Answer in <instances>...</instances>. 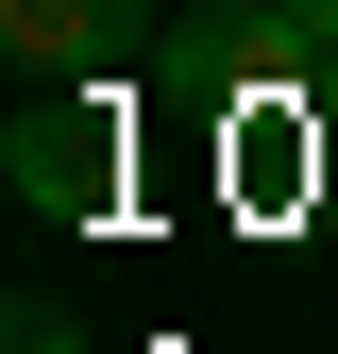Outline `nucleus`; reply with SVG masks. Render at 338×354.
<instances>
[{
  "mask_svg": "<svg viewBox=\"0 0 338 354\" xmlns=\"http://www.w3.org/2000/svg\"><path fill=\"white\" fill-rule=\"evenodd\" d=\"M287 68H321V51H305V17H287V0H203V17L169 34V84H186L203 118H237V102H271Z\"/></svg>",
  "mask_w": 338,
  "mask_h": 354,
  "instance_id": "obj_1",
  "label": "nucleus"
},
{
  "mask_svg": "<svg viewBox=\"0 0 338 354\" xmlns=\"http://www.w3.org/2000/svg\"><path fill=\"white\" fill-rule=\"evenodd\" d=\"M0 169H17L34 219H102V203H118V118H102V102H34L17 136H0Z\"/></svg>",
  "mask_w": 338,
  "mask_h": 354,
  "instance_id": "obj_2",
  "label": "nucleus"
},
{
  "mask_svg": "<svg viewBox=\"0 0 338 354\" xmlns=\"http://www.w3.org/2000/svg\"><path fill=\"white\" fill-rule=\"evenodd\" d=\"M152 34V0H0V51L17 68H118Z\"/></svg>",
  "mask_w": 338,
  "mask_h": 354,
  "instance_id": "obj_3",
  "label": "nucleus"
},
{
  "mask_svg": "<svg viewBox=\"0 0 338 354\" xmlns=\"http://www.w3.org/2000/svg\"><path fill=\"white\" fill-rule=\"evenodd\" d=\"M0 354H84V321H68V304H17V321H0Z\"/></svg>",
  "mask_w": 338,
  "mask_h": 354,
  "instance_id": "obj_4",
  "label": "nucleus"
},
{
  "mask_svg": "<svg viewBox=\"0 0 338 354\" xmlns=\"http://www.w3.org/2000/svg\"><path fill=\"white\" fill-rule=\"evenodd\" d=\"M287 17H305V51H321V68H338V0H287Z\"/></svg>",
  "mask_w": 338,
  "mask_h": 354,
  "instance_id": "obj_5",
  "label": "nucleus"
},
{
  "mask_svg": "<svg viewBox=\"0 0 338 354\" xmlns=\"http://www.w3.org/2000/svg\"><path fill=\"white\" fill-rule=\"evenodd\" d=\"M305 118H321V152H338V68H321V102H305Z\"/></svg>",
  "mask_w": 338,
  "mask_h": 354,
  "instance_id": "obj_6",
  "label": "nucleus"
}]
</instances>
